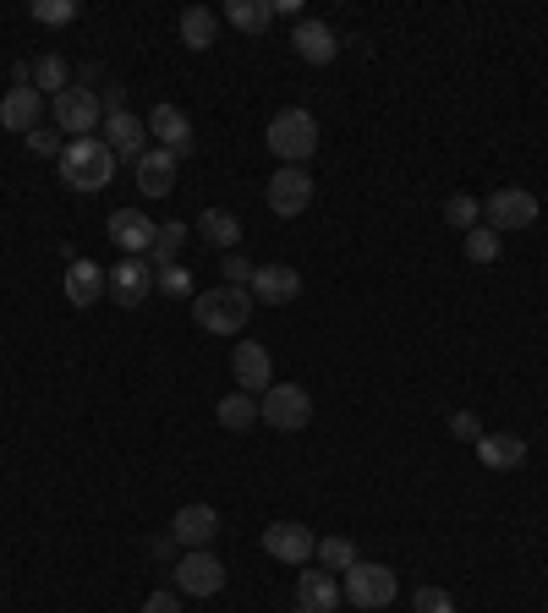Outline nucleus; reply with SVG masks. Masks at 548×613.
<instances>
[{"label": "nucleus", "instance_id": "f257e3e1", "mask_svg": "<svg viewBox=\"0 0 548 613\" xmlns=\"http://www.w3.org/2000/svg\"><path fill=\"white\" fill-rule=\"evenodd\" d=\"M56 165L71 192H105L116 181V154L105 148V137H71Z\"/></svg>", "mask_w": 548, "mask_h": 613}, {"label": "nucleus", "instance_id": "f03ea898", "mask_svg": "<svg viewBox=\"0 0 548 613\" xmlns=\"http://www.w3.org/2000/svg\"><path fill=\"white\" fill-rule=\"evenodd\" d=\"M247 318H253V290H242V285H214L193 296V324L204 335H242Z\"/></svg>", "mask_w": 548, "mask_h": 613}, {"label": "nucleus", "instance_id": "7ed1b4c3", "mask_svg": "<svg viewBox=\"0 0 548 613\" xmlns=\"http://www.w3.org/2000/svg\"><path fill=\"white\" fill-rule=\"evenodd\" d=\"M264 137H270V154L280 165H307V159L319 154V121H313V110H302V105L274 110V121Z\"/></svg>", "mask_w": 548, "mask_h": 613}, {"label": "nucleus", "instance_id": "20e7f679", "mask_svg": "<svg viewBox=\"0 0 548 613\" xmlns=\"http://www.w3.org/2000/svg\"><path fill=\"white\" fill-rule=\"evenodd\" d=\"M341 597L351 609H390L401 597V581L390 564H373V558H356L341 581Z\"/></svg>", "mask_w": 548, "mask_h": 613}, {"label": "nucleus", "instance_id": "39448f33", "mask_svg": "<svg viewBox=\"0 0 548 613\" xmlns=\"http://www.w3.org/2000/svg\"><path fill=\"white\" fill-rule=\"evenodd\" d=\"M482 225L499 230V236L532 230V225H538V198H532L527 187H493V192L482 198Z\"/></svg>", "mask_w": 548, "mask_h": 613}, {"label": "nucleus", "instance_id": "423d86ee", "mask_svg": "<svg viewBox=\"0 0 548 613\" xmlns=\"http://www.w3.org/2000/svg\"><path fill=\"white\" fill-rule=\"evenodd\" d=\"M258 422H270L274 433H302L313 422V395L302 384H274L270 395H258Z\"/></svg>", "mask_w": 548, "mask_h": 613}, {"label": "nucleus", "instance_id": "0eeeda50", "mask_svg": "<svg viewBox=\"0 0 548 613\" xmlns=\"http://www.w3.org/2000/svg\"><path fill=\"white\" fill-rule=\"evenodd\" d=\"M313 192H319V187H313L307 165H280L270 176V192H264V198H270V208L280 219H296V214L313 208Z\"/></svg>", "mask_w": 548, "mask_h": 613}, {"label": "nucleus", "instance_id": "6e6552de", "mask_svg": "<svg viewBox=\"0 0 548 613\" xmlns=\"http://www.w3.org/2000/svg\"><path fill=\"white\" fill-rule=\"evenodd\" d=\"M170 575H176V592H187V597H219V586H225V564L208 547H187Z\"/></svg>", "mask_w": 548, "mask_h": 613}, {"label": "nucleus", "instance_id": "1a4fd4ad", "mask_svg": "<svg viewBox=\"0 0 548 613\" xmlns=\"http://www.w3.org/2000/svg\"><path fill=\"white\" fill-rule=\"evenodd\" d=\"M231 378L242 395H270L274 389V362H270V345L258 340H242L231 350Z\"/></svg>", "mask_w": 548, "mask_h": 613}, {"label": "nucleus", "instance_id": "9d476101", "mask_svg": "<svg viewBox=\"0 0 548 613\" xmlns=\"http://www.w3.org/2000/svg\"><path fill=\"white\" fill-rule=\"evenodd\" d=\"M56 127L71 137H94L105 127V110H99V93H88V88H67V93H56Z\"/></svg>", "mask_w": 548, "mask_h": 613}, {"label": "nucleus", "instance_id": "9b49d317", "mask_svg": "<svg viewBox=\"0 0 548 613\" xmlns=\"http://www.w3.org/2000/svg\"><path fill=\"white\" fill-rule=\"evenodd\" d=\"M264 553L280 558V564H313L319 537H313L302 521H274V526H264Z\"/></svg>", "mask_w": 548, "mask_h": 613}, {"label": "nucleus", "instance_id": "f8f14e48", "mask_svg": "<svg viewBox=\"0 0 548 613\" xmlns=\"http://www.w3.org/2000/svg\"><path fill=\"white\" fill-rule=\"evenodd\" d=\"M39 116H45V93H39L33 82H11L6 99H0V127L28 137L33 127H39Z\"/></svg>", "mask_w": 548, "mask_h": 613}, {"label": "nucleus", "instance_id": "ddd939ff", "mask_svg": "<svg viewBox=\"0 0 548 613\" xmlns=\"http://www.w3.org/2000/svg\"><path fill=\"white\" fill-rule=\"evenodd\" d=\"M247 290H253V301H264V307H285V301L302 296V274L291 269V264H258Z\"/></svg>", "mask_w": 548, "mask_h": 613}, {"label": "nucleus", "instance_id": "4468645a", "mask_svg": "<svg viewBox=\"0 0 548 613\" xmlns=\"http://www.w3.org/2000/svg\"><path fill=\"white\" fill-rule=\"evenodd\" d=\"M110 296H116V307H143V301L154 296V264H148V258L116 264V269H110Z\"/></svg>", "mask_w": 548, "mask_h": 613}, {"label": "nucleus", "instance_id": "2eb2a0df", "mask_svg": "<svg viewBox=\"0 0 548 613\" xmlns=\"http://www.w3.org/2000/svg\"><path fill=\"white\" fill-rule=\"evenodd\" d=\"M170 537L182 547H208L219 537V510L214 504H182L176 521H170Z\"/></svg>", "mask_w": 548, "mask_h": 613}, {"label": "nucleus", "instance_id": "dca6fc26", "mask_svg": "<svg viewBox=\"0 0 548 613\" xmlns=\"http://www.w3.org/2000/svg\"><path fill=\"white\" fill-rule=\"evenodd\" d=\"M99 137H105V148L116 154V159H143L148 154V127L137 121L133 110H121V116H105V127H99Z\"/></svg>", "mask_w": 548, "mask_h": 613}, {"label": "nucleus", "instance_id": "f3484780", "mask_svg": "<svg viewBox=\"0 0 548 613\" xmlns=\"http://www.w3.org/2000/svg\"><path fill=\"white\" fill-rule=\"evenodd\" d=\"M154 219H143V208H116L110 214V241L127 253V258H148V247H154Z\"/></svg>", "mask_w": 548, "mask_h": 613}, {"label": "nucleus", "instance_id": "a211bd4d", "mask_svg": "<svg viewBox=\"0 0 548 613\" xmlns=\"http://www.w3.org/2000/svg\"><path fill=\"white\" fill-rule=\"evenodd\" d=\"M291 45H296V56H302L307 67H330V61L341 56V39H335V28H330V22H313V17H302V22H296Z\"/></svg>", "mask_w": 548, "mask_h": 613}, {"label": "nucleus", "instance_id": "6ab92c4d", "mask_svg": "<svg viewBox=\"0 0 548 613\" xmlns=\"http://www.w3.org/2000/svg\"><path fill=\"white\" fill-rule=\"evenodd\" d=\"M133 181H137L143 198H170V187H176V154L148 148V154L133 165Z\"/></svg>", "mask_w": 548, "mask_h": 613}, {"label": "nucleus", "instance_id": "aec40b11", "mask_svg": "<svg viewBox=\"0 0 548 613\" xmlns=\"http://www.w3.org/2000/svg\"><path fill=\"white\" fill-rule=\"evenodd\" d=\"M148 132L159 137V148L176 154V159L193 154V121H187L176 105H154V110H148Z\"/></svg>", "mask_w": 548, "mask_h": 613}, {"label": "nucleus", "instance_id": "412c9836", "mask_svg": "<svg viewBox=\"0 0 548 613\" xmlns=\"http://www.w3.org/2000/svg\"><path fill=\"white\" fill-rule=\"evenodd\" d=\"M296 609L335 613L341 609V581H335L330 570H302V575H296Z\"/></svg>", "mask_w": 548, "mask_h": 613}, {"label": "nucleus", "instance_id": "4be33fe9", "mask_svg": "<svg viewBox=\"0 0 548 613\" xmlns=\"http://www.w3.org/2000/svg\"><path fill=\"white\" fill-rule=\"evenodd\" d=\"M110 290V274H99V264L71 258L67 264V301L71 307H99V296Z\"/></svg>", "mask_w": 548, "mask_h": 613}, {"label": "nucleus", "instance_id": "5701e85b", "mask_svg": "<svg viewBox=\"0 0 548 613\" xmlns=\"http://www.w3.org/2000/svg\"><path fill=\"white\" fill-rule=\"evenodd\" d=\"M472 449H478V461L488 472H516L527 461V438H516V433H482Z\"/></svg>", "mask_w": 548, "mask_h": 613}, {"label": "nucleus", "instance_id": "b1692460", "mask_svg": "<svg viewBox=\"0 0 548 613\" xmlns=\"http://www.w3.org/2000/svg\"><path fill=\"white\" fill-rule=\"evenodd\" d=\"M198 236H204L208 247H219V253H236L242 219H236L231 208H204V214H198Z\"/></svg>", "mask_w": 548, "mask_h": 613}, {"label": "nucleus", "instance_id": "393cba45", "mask_svg": "<svg viewBox=\"0 0 548 613\" xmlns=\"http://www.w3.org/2000/svg\"><path fill=\"white\" fill-rule=\"evenodd\" d=\"M182 45H187V50H214V45H219V11L187 6V11H182Z\"/></svg>", "mask_w": 548, "mask_h": 613}, {"label": "nucleus", "instance_id": "a878e982", "mask_svg": "<svg viewBox=\"0 0 548 613\" xmlns=\"http://www.w3.org/2000/svg\"><path fill=\"white\" fill-rule=\"evenodd\" d=\"M219 22H231V28H242V33H264L274 22V0H225Z\"/></svg>", "mask_w": 548, "mask_h": 613}, {"label": "nucleus", "instance_id": "bb28decb", "mask_svg": "<svg viewBox=\"0 0 548 613\" xmlns=\"http://www.w3.org/2000/svg\"><path fill=\"white\" fill-rule=\"evenodd\" d=\"M182 247H187V225H182V219H170V225H159V230H154L148 264H154V269H165V264H182Z\"/></svg>", "mask_w": 548, "mask_h": 613}, {"label": "nucleus", "instance_id": "cd10ccee", "mask_svg": "<svg viewBox=\"0 0 548 613\" xmlns=\"http://www.w3.org/2000/svg\"><path fill=\"white\" fill-rule=\"evenodd\" d=\"M214 416H219V427H231V433H247L253 422H258V395H225L219 406H214Z\"/></svg>", "mask_w": 548, "mask_h": 613}, {"label": "nucleus", "instance_id": "c85d7f7f", "mask_svg": "<svg viewBox=\"0 0 548 613\" xmlns=\"http://www.w3.org/2000/svg\"><path fill=\"white\" fill-rule=\"evenodd\" d=\"M313 558H319V570H351V564H356V543H351V537H319V553H313Z\"/></svg>", "mask_w": 548, "mask_h": 613}, {"label": "nucleus", "instance_id": "c756f323", "mask_svg": "<svg viewBox=\"0 0 548 613\" xmlns=\"http://www.w3.org/2000/svg\"><path fill=\"white\" fill-rule=\"evenodd\" d=\"M444 219H450V230H478L482 204L478 198H467V192H450V198H444Z\"/></svg>", "mask_w": 548, "mask_h": 613}, {"label": "nucleus", "instance_id": "7c9ffc66", "mask_svg": "<svg viewBox=\"0 0 548 613\" xmlns=\"http://www.w3.org/2000/svg\"><path fill=\"white\" fill-rule=\"evenodd\" d=\"M67 61H61V56H39V61H33V88H39V93H67Z\"/></svg>", "mask_w": 548, "mask_h": 613}, {"label": "nucleus", "instance_id": "2f4dec72", "mask_svg": "<svg viewBox=\"0 0 548 613\" xmlns=\"http://www.w3.org/2000/svg\"><path fill=\"white\" fill-rule=\"evenodd\" d=\"M499 253H505V236L499 230H488V225L467 230V258L472 264H499Z\"/></svg>", "mask_w": 548, "mask_h": 613}, {"label": "nucleus", "instance_id": "473e14b6", "mask_svg": "<svg viewBox=\"0 0 548 613\" xmlns=\"http://www.w3.org/2000/svg\"><path fill=\"white\" fill-rule=\"evenodd\" d=\"M154 290L187 301V296H193V269H187V264H165V269H154Z\"/></svg>", "mask_w": 548, "mask_h": 613}, {"label": "nucleus", "instance_id": "72a5a7b5", "mask_svg": "<svg viewBox=\"0 0 548 613\" xmlns=\"http://www.w3.org/2000/svg\"><path fill=\"white\" fill-rule=\"evenodd\" d=\"M71 17H77V0H33V22L45 28H67Z\"/></svg>", "mask_w": 548, "mask_h": 613}, {"label": "nucleus", "instance_id": "f704fd0d", "mask_svg": "<svg viewBox=\"0 0 548 613\" xmlns=\"http://www.w3.org/2000/svg\"><path fill=\"white\" fill-rule=\"evenodd\" d=\"M411 613H456V597H450L444 586H417V597H411Z\"/></svg>", "mask_w": 548, "mask_h": 613}, {"label": "nucleus", "instance_id": "c9c22d12", "mask_svg": "<svg viewBox=\"0 0 548 613\" xmlns=\"http://www.w3.org/2000/svg\"><path fill=\"white\" fill-rule=\"evenodd\" d=\"M253 269H258V264H247L242 253H225V264H219V274H225V285H242V290L253 285Z\"/></svg>", "mask_w": 548, "mask_h": 613}, {"label": "nucleus", "instance_id": "e433bc0d", "mask_svg": "<svg viewBox=\"0 0 548 613\" xmlns=\"http://www.w3.org/2000/svg\"><path fill=\"white\" fill-rule=\"evenodd\" d=\"M450 438H467V444H478L482 438V422L472 411H450Z\"/></svg>", "mask_w": 548, "mask_h": 613}, {"label": "nucleus", "instance_id": "4c0bfd02", "mask_svg": "<svg viewBox=\"0 0 548 613\" xmlns=\"http://www.w3.org/2000/svg\"><path fill=\"white\" fill-rule=\"evenodd\" d=\"M28 148H33L39 159H61V148H67V142H61L56 132H45V127H33V132H28Z\"/></svg>", "mask_w": 548, "mask_h": 613}, {"label": "nucleus", "instance_id": "58836bf2", "mask_svg": "<svg viewBox=\"0 0 548 613\" xmlns=\"http://www.w3.org/2000/svg\"><path fill=\"white\" fill-rule=\"evenodd\" d=\"M99 110H105V116H121V110H127V88H121V82L99 88Z\"/></svg>", "mask_w": 548, "mask_h": 613}, {"label": "nucleus", "instance_id": "ea45409f", "mask_svg": "<svg viewBox=\"0 0 548 613\" xmlns=\"http://www.w3.org/2000/svg\"><path fill=\"white\" fill-rule=\"evenodd\" d=\"M143 613H182V597L176 592H154V597H143Z\"/></svg>", "mask_w": 548, "mask_h": 613}, {"label": "nucleus", "instance_id": "a19ab883", "mask_svg": "<svg viewBox=\"0 0 548 613\" xmlns=\"http://www.w3.org/2000/svg\"><path fill=\"white\" fill-rule=\"evenodd\" d=\"M274 17H302V0H274Z\"/></svg>", "mask_w": 548, "mask_h": 613}, {"label": "nucleus", "instance_id": "79ce46f5", "mask_svg": "<svg viewBox=\"0 0 548 613\" xmlns=\"http://www.w3.org/2000/svg\"><path fill=\"white\" fill-rule=\"evenodd\" d=\"M291 613H307V609H291Z\"/></svg>", "mask_w": 548, "mask_h": 613}]
</instances>
